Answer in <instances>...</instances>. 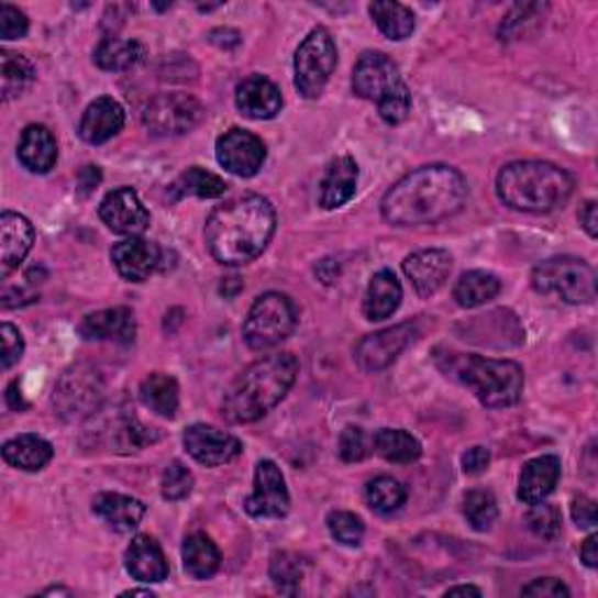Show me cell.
Segmentation results:
<instances>
[{
	"label": "cell",
	"instance_id": "cell-1",
	"mask_svg": "<svg viewBox=\"0 0 598 598\" xmlns=\"http://www.w3.org/2000/svg\"><path fill=\"white\" fill-rule=\"evenodd\" d=\"M465 199L467 182L454 166H421L390 187L381 199V215L396 228L438 224L456 215Z\"/></svg>",
	"mask_w": 598,
	"mask_h": 598
},
{
	"label": "cell",
	"instance_id": "cell-2",
	"mask_svg": "<svg viewBox=\"0 0 598 598\" xmlns=\"http://www.w3.org/2000/svg\"><path fill=\"white\" fill-rule=\"evenodd\" d=\"M274 230V206L259 195H243L218 206L206 220V248L224 267L248 265L265 253Z\"/></svg>",
	"mask_w": 598,
	"mask_h": 598
},
{
	"label": "cell",
	"instance_id": "cell-3",
	"mask_svg": "<svg viewBox=\"0 0 598 598\" xmlns=\"http://www.w3.org/2000/svg\"><path fill=\"white\" fill-rule=\"evenodd\" d=\"M299 372L292 353H274L243 369L224 392L222 414L232 423H253L288 396Z\"/></svg>",
	"mask_w": 598,
	"mask_h": 598
},
{
	"label": "cell",
	"instance_id": "cell-4",
	"mask_svg": "<svg viewBox=\"0 0 598 598\" xmlns=\"http://www.w3.org/2000/svg\"><path fill=\"white\" fill-rule=\"evenodd\" d=\"M435 363L449 379L470 388L484 407L505 409L521 400L523 369L514 361H494L473 353L438 351Z\"/></svg>",
	"mask_w": 598,
	"mask_h": 598
},
{
	"label": "cell",
	"instance_id": "cell-5",
	"mask_svg": "<svg viewBox=\"0 0 598 598\" xmlns=\"http://www.w3.org/2000/svg\"><path fill=\"white\" fill-rule=\"evenodd\" d=\"M505 206L523 213H550L573 195V178L550 162H512L496 180Z\"/></svg>",
	"mask_w": 598,
	"mask_h": 598
},
{
	"label": "cell",
	"instance_id": "cell-6",
	"mask_svg": "<svg viewBox=\"0 0 598 598\" xmlns=\"http://www.w3.org/2000/svg\"><path fill=\"white\" fill-rule=\"evenodd\" d=\"M353 91L377 103L386 124H402L411 112V93L398 66L381 52H365L353 68Z\"/></svg>",
	"mask_w": 598,
	"mask_h": 598
},
{
	"label": "cell",
	"instance_id": "cell-7",
	"mask_svg": "<svg viewBox=\"0 0 598 598\" xmlns=\"http://www.w3.org/2000/svg\"><path fill=\"white\" fill-rule=\"evenodd\" d=\"M531 286L540 295H554L566 304H589L596 297V272L579 257H550L533 269Z\"/></svg>",
	"mask_w": 598,
	"mask_h": 598
},
{
	"label": "cell",
	"instance_id": "cell-8",
	"mask_svg": "<svg viewBox=\"0 0 598 598\" xmlns=\"http://www.w3.org/2000/svg\"><path fill=\"white\" fill-rule=\"evenodd\" d=\"M297 325V309L288 295L267 292L255 299L246 321L243 340L253 351H269L286 342Z\"/></svg>",
	"mask_w": 598,
	"mask_h": 598
},
{
	"label": "cell",
	"instance_id": "cell-9",
	"mask_svg": "<svg viewBox=\"0 0 598 598\" xmlns=\"http://www.w3.org/2000/svg\"><path fill=\"white\" fill-rule=\"evenodd\" d=\"M336 68V45L332 35L318 26L295 54V87L304 99H318Z\"/></svg>",
	"mask_w": 598,
	"mask_h": 598
},
{
	"label": "cell",
	"instance_id": "cell-10",
	"mask_svg": "<svg viewBox=\"0 0 598 598\" xmlns=\"http://www.w3.org/2000/svg\"><path fill=\"white\" fill-rule=\"evenodd\" d=\"M103 400L101 372L91 365H75L62 374L54 386L56 414L66 421H80L91 417Z\"/></svg>",
	"mask_w": 598,
	"mask_h": 598
},
{
	"label": "cell",
	"instance_id": "cell-11",
	"mask_svg": "<svg viewBox=\"0 0 598 598\" xmlns=\"http://www.w3.org/2000/svg\"><path fill=\"white\" fill-rule=\"evenodd\" d=\"M203 120V106L190 93H157L143 110V124L155 136H178Z\"/></svg>",
	"mask_w": 598,
	"mask_h": 598
},
{
	"label": "cell",
	"instance_id": "cell-12",
	"mask_svg": "<svg viewBox=\"0 0 598 598\" xmlns=\"http://www.w3.org/2000/svg\"><path fill=\"white\" fill-rule=\"evenodd\" d=\"M215 155L224 171L239 178H253L267 159V147L246 129H230L218 139Z\"/></svg>",
	"mask_w": 598,
	"mask_h": 598
},
{
	"label": "cell",
	"instance_id": "cell-13",
	"mask_svg": "<svg viewBox=\"0 0 598 598\" xmlns=\"http://www.w3.org/2000/svg\"><path fill=\"white\" fill-rule=\"evenodd\" d=\"M246 512L257 519H284L290 512L288 486L274 461L257 463L253 494L246 498Z\"/></svg>",
	"mask_w": 598,
	"mask_h": 598
},
{
	"label": "cell",
	"instance_id": "cell-14",
	"mask_svg": "<svg viewBox=\"0 0 598 598\" xmlns=\"http://www.w3.org/2000/svg\"><path fill=\"white\" fill-rule=\"evenodd\" d=\"M414 334L417 328L411 323L392 325L367 334L365 340H361V344L355 346V363H358L365 372H381L398 361V355L411 344Z\"/></svg>",
	"mask_w": 598,
	"mask_h": 598
},
{
	"label": "cell",
	"instance_id": "cell-15",
	"mask_svg": "<svg viewBox=\"0 0 598 598\" xmlns=\"http://www.w3.org/2000/svg\"><path fill=\"white\" fill-rule=\"evenodd\" d=\"M182 444L187 449V454H190L197 463L206 465V467H218L224 463H232L241 456L243 446L241 442L224 433V430L215 428V425H206V423H195L185 430L182 435Z\"/></svg>",
	"mask_w": 598,
	"mask_h": 598
},
{
	"label": "cell",
	"instance_id": "cell-16",
	"mask_svg": "<svg viewBox=\"0 0 598 598\" xmlns=\"http://www.w3.org/2000/svg\"><path fill=\"white\" fill-rule=\"evenodd\" d=\"M99 215L106 228L122 236H141L150 228V213L131 187H118L103 197Z\"/></svg>",
	"mask_w": 598,
	"mask_h": 598
},
{
	"label": "cell",
	"instance_id": "cell-17",
	"mask_svg": "<svg viewBox=\"0 0 598 598\" xmlns=\"http://www.w3.org/2000/svg\"><path fill=\"white\" fill-rule=\"evenodd\" d=\"M110 257L120 276L131 280V284H143V280L153 276L162 265V251L157 243L141 236H129L126 241H120L118 246L112 248Z\"/></svg>",
	"mask_w": 598,
	"mask_h": 598
},
{
	"label": "cell",
	"instance_id": "cell-18",
	"mask_svg": "<svg viewBox=\"0 0 598 598\" xmlns=\"http://www.w3.org/2000/svg\"><path fill=\"white\" fill-rule=\"evenodd\" d=\"M452 255L442 248H425L411 253L405 262L402 269L411 286L419 292V297L435 295L444 284L449 274H452Z\"/></svg>",
	"mask_w": 598,
	"mask_h": 598
},
{
	"label": "cell",
	"instance_id": "cell-19",
	"mask_svg": "<svg viewBox=\"0 0 598 598\" xmlns=\"http://www.w3.org/2000/svg\"><path fill=\"white\" fill-rule=\"evenodd\" d=\"M33 241L35 230L29 218L12 211H3V215H0V274H3V278H8L19 265H22L33 246Z\"/></svg>",
	"mask_w": 598,
	"mask_h": 598
},
{
	"label": "cell",
	"instance_id": "cell-20",
	"mask_svg": "<svg viewBox=\"0 0 598 598\" xmlns=\"http://www.w3.org/2000/svg\"><path fill=\"white\" fill-rule=\"evenodd\" d=\"M236 108L251 120H272L284 108L280 89L262 75H251L236 87Z\"/></svg>",
	"mask_w": 598,
	"mask_h": 598
},
{
	"label": "cell",
	"instance_id": "cell-21",
	"mask_svg": "<svg viewBox=\"0 0 598 598\" xmlns=\"http://www.w3.org/2000/svg\"><path fill=\"white\" fill-rule=\"evenodd\" d=\"M124 126V108L110 97H101L87 106L78 134L89 145H101L118 136Z\"/></svg>",
	"mask_w": 598,
	"mask_h": 598
},
{
	"label": "cell",
	"instance_id": "cell-22",
	"mask_svg": "<svg viewBox=\"0 0 598 598\" xmlns=\"http://www.w3.org/2000/svg\"><path fill=\"white\" fill-rule=\"evenodd\" d=\"M124 564L129 575L139 579V583H164L168 577V564L166 556L159 547V542L150 535H136L131 540V545L126 547L124 554Z\"/></svg>",
	"mask_w": 598,
	"mask_h": 598
},
{
	"label": "cell",
	"instance_id": "cell-23",
	"mask_svg": "<svg viewBox=\"0 0 598 598\" xmlns=\"http://www.w3.org/2000/svg\"><path fill=\"white\" fill-rule=\"evenodd\" d=\"M80 334L85 336V340H97V342L110 340V342L129 344L134 342V334H136L134 313L124 307L97 311L87 315L80 323Z\"/></svg>",
	"mask_w": 598,
	"mask_h": 598
},
{
	"label": "cell",
	"instance_id": "cell-24",
	"mask_svg": "<svg viewBox=\"0 0 598 598\" xmlns=\"http://www.w3.org/2000/svg\"><path fill=\"white\" fill-rule=\"evenodd\" d=\"M561 477V461L556 456H538L521 467L519 500L527 505L545 502Z\"/></svg>",
	"mask_w": 598,
	"mask_h": 598
},
{
	"label": "cell",
	"instance_id": "cell-25",
	"mask_svg": "<svg viewBox=\"0 0 598 598\" xmlns=\"http://www.w3.org/2000/svg\"><path fill=\"white\" fill-rule=\"evenodd\" d=\"M91 510L118 533L136 531L145 517V505L139 498L122 494H99L91 502Z\"/></svg>",
	"mask_w": 598,
	"mask_h": 598
},
{
	"label": "cell",
	"instance_id": "cell-26",
	"mask_svg": "<svg viewBox=\"0 0 598 598\" xmlns=\"http://www.w3.org/2000/svg\"><path fill=\"white\" fill-rule=\"evenodd\" d=\"M358 187V164L353 157L344 155L330 162L321 182V206L325 211H334L344 206Z\"/></svg>",
	"mask_w": 598,
	"mask_h": 598
},
{
	"label": "cell",
	"instance_id": "cell-27",
	"mask_svg": "<svg viewBox=\"0 0 598 598\" xmlns=\"http://www.w3.org/2000/svg\"><path fill=\"white\" fill-rule=\"evenodd\" d=\"M16 157L31 174H49L56 164V141L43 124H31L19 139Z\"/></svg>",
	"mask_w": 598,
	"mask_h": 598
},
{
	"label": "cell",
	"instance_id": "cell-28",
	"mask_svg": "<svg viewBox=\"0 0 598 598\" xmlns=\"http://www.w3.org/2000/svg\"><path fill=\"white\" fill-rule=\"evenodd\" d=\"M400 302L402 286L396 274L388 269L374 274L363 299V311L367 315V321H386V318L398 311Z\"/></svg>",
	"mask_w": 598,
	"mask_h": 598
},
{
	"label": "cell",
	"instance_id": "cell-29",
	"mask_svg": "<svg viewBox=\"0 0 598 598\" xmlns=\"http://www.w3.org/2000/svg\"><path fill=\"white\" fill-rule=\"evenodd\" d=\"M54 449L41 435H16L3 444V458L8 465L24 473H37L52 461Z\"/></svg>",
	"mask_w": 598,
	"mask_h": 598
},
{
	"label": "cell",
	"instance_id": "cell-30",
	"mask_svg": "<svg viewBox=\"0 0 598 598\" xmlns=\"http://www.w3.org/2000/svg\"><path fill=\"white\" fill-rule=\"evenodd\" d=\"M220 550L206 533H192L182 542V566L195 579H209L220 568Z\"/></svg>",
	"mask_w": 598,
	"mask_h": 598
},
{
	"label": "cell",
	"instance_id": "cell-31",
	"mask_svg": "<svg viewBox=\"0 0 598 598\" xmlns=\"http://www.w3.org/2000/svg\"><path fill=\"white\" fill-rule=\"evenodd\" d=\"M139 396H141V402L150 411H155V414L164 419L176 417L178 405H180V390H178V381L174 377H168V374H162V372L150 374V377L143 379Z\"/></svg>",
	"mask_w": 598,
	"mask_h": 598
},
{
	"label": "cell",
	"instance_id": "cell-32",
	"mask_svg": "<svg viewBox=\"0 0 598 598\" xmlns=\"http://www.w3.org/2000/svg\"><path fill=\"white\" fill-rule=\"evenodd\" d=\"M500 292L498 276L489 272H465L454 286V299L463 309H475L491 302Z\"/></svg>",
	"mask_w": 598,
	"mask_h": 598
},
{
	"label": "cell",
	"instance_id": "cell-33",
	"mask_svg": "<svg viewBox=\"0 0 598 598\" xmlns=\"http://www.w3.org/2000/svg\"><path fill=\"white\" fill-rule=\"evenodd\" d=\"M374 449H377V454L384 461L398 465H409L419 461L421 456L419 440L400 428H381L379 433L374 435Z\"/></svg>",
	"mask_w": 598,
	"mask_h": 598
},
{
	"label": "cell",
	"instance_id": "cell-34",
	"mask_svg": "<svg viewBox=\"0 0 598 598\" xmlns=\"http://www.w3.org/2000/svg\"><path fill=\"white\" fill-rule=\"evenodd\" d=\"M145 47L139 41H122V37H106L93 52V64L103 70H129L143 62Z\"/></svg>",
	"mask_w": 598,
	"mask_h": 598
},
{
	"label": "cell",
	"instance_id": "cell-35",
	"mask_svg": "<svg viewBox=\"0 0 598 598\" xmlns=\"http://www.w3.org/2000/svg\"><path fill=\"white\" fill-rule=\"evenodd\" d=\"M369 14L374 19V24H377L379 31L386 37H390V41H405L417 26L414 12L402 3H390V0H377V3H372Z\"/></svg>",
	"mask_w": 598,
	"mask_h": 598
},
{
	"label": "cell",
	"instance_id": "cell-36",
	"mask_svg": "<svg viewBox=\"0 0 598 598\" xmlns=\"http://www.w3.org/2000/svg\"><path fill=\"white\" fill-rule=\"evenodd\" d=\"M35 78L33 64L22 54H14L3 49L0 52V91H3V101H10L31 87Z\"/></svg>",
	"mask_w": 598,
	"mask_h": 598
},
{
	"label": "cell",
	"instance_id": "cell-37",
	"mask_svg": "<svg viewBox=\"0 0 598 598\" xmlns=\"http://www.w3.org/2000/svg\"><path fill=\"white\" fill-rule=\"evenodd\" d=\"M168 192H171L174 201H180L187 195L201 197V199H215L228 192V182L211 171H203V168L192 166L187 168L182 176H178V180L168 187Z\"/></svg>",
	"mask_w": 598,
	"mask_h": 598
},
{
	"label": "cell",
	"instance_id": "cell-38",
	"mask_svg": "<svg viewBox=\"0 0 598 598\" xmlns=\"http://www.w3.org/2000/svg\"><path fill=\"white\" fill-rule=\"evenodd\" d=\"M365 498H367V505L379 514H392L398 512L405 500H407V489L405 486L396 479V477H388V475H381L377 479H372L367 484L365 489Z\"/></svg>",
	"mask_w": 598,
	"mask_h": 598
},
{
	"label": "cell",
	"instance_id": "cell-39",
	"mask_svg": "<svg viewBox=\"0 0 598 598\" xmlns=\"http://www.w3.org/2000/svg\"><path fill=\"white\" fill-rule=\"evenodd\" d=\"M463 514L475 531H489L498 519L496 496L486 489H473L463 498Z\"/></svg>",
	"mask_w": 598,
	"mask_h": 598
},
{
	"label": "cell",
	"instance_id": "cell-40",
	"mask_svg": "<svg viewBox=\"0 0 598 598\" xmlns=\"http://www.w3.org/2000/svg\"><path fill=\"white\" fill-rule=\"evenodd\" d=\"M269 575L280 594H297L299 583H302L304 577L302 558L290 552H276L269 564Z\"/></svg>",
	"mask_w": 598,
	"mask_h": 598
},
{
	"label": "cell",
	"instance_id": "cell-41",
	"mask_svg": "<svg viewBox=\"0 0 598 598\" xmlns=\"http://www.w3.org/2000/svg\"><path fill=\"white\" fill-rule=\"evenodd\" d=\"M328 529L336 542L346 547H358L365 538V523L358 514L336 510L328 514Z\"/></svg>",
	"mask_w": 598,
	"mask_h": 598
},
{
	"label": "cell",
	"instance_id": "cell-42",
	"mask_svg": "<svg viewBox=\"0 0 598 598\" xmlns=\"http://www.w3.org/2000/svg\"><path fill=\"white\" fill-rule=\"evenodd\" d=\"M192 486H195V477L180 461H174V463L166 465V470L162 475L164 500H171V502L182 500L192 494Z\"/></svg>",
	"mask_w": 598,
	"mask_h": 598
},
{
	"label": "cell",
	"instance_id": "cell-43",
	"mask_svg": "<svg viewBox=\"0 0 598 598\" xmlns=\"http://www.w3.org/2000/svg\"><path fill=\"white\" fill-rule=\"evenodd\" d=\"M531 512L527 517L529 521V529L540 538V540H556L561 535V512L558 508H554V505H545V502H538V505H531Z\"/></svg>",
	"mask_w": 598,
	"mask_h": 598
},
{
	"label": "cell",
	"instance_id": "cell-44",
	"mask_svg": "<svg viewBox=\"0 0 598 598\" xmlns=\"http://www.w3.org/2000/svg\"><path fill=\"white\" fill-rule=\"evenodd\" d=\"M340 456L346 463H358L367 456V435L358 425H348L340 435Z\"/></svg>",
	"mask_w": 598,
	"mask_h": 598
},
{
	"label": "cell",
	"instance_id": "cell-45",
	"mask_svg": "<svg viewBox=\"0 0 598 598\" xmlns=\"http://www.w3.org/2000/svg\"><path fill=\"white\" fill-rule=\"evenodd\" d=\"M26 31L29 19L22 10L10 3L0 5V37H3V41H16V37H24Z\"/></svg>",
	"mask_w": 598,
	"mask_h": 598
},
{
	"label": "cell",
	"instance_id": "cell-46",
	"mask_svg": "<svg viewBox=\"0 0 598 598\" xmlns=\"http://www.w3.org/2000/svg\"><path fill=\"white\" fill-rule=\"evenodd\" d=\"M0 340H3V355H0V365H3V369H10L14 363L22 361L24 340H22V334H19V330L10 323L0 325Z\"/></svg>",
	"mask_w": 598,
	"mask_h": 598
},
{
	"label": "cell",
	"instance_id": "cell-47",
	"mask_svg": "<svg viewBox=\"0 0 598 598\" xmlns=\"http://www.w3.org/2000/svg\"><path fill=\"white\" fill-rule=\"evenodd\" d=\"M521 594L535 596V598H561V596H571V589L556 577H540V579H533L531 585L523 587Z\"/></svg>",
	"mask_w": 598,
	"mask_h": 598
},
{
	"label": "cell",
	"instance_id": "cell-48",
	"mask_svg": "<svg viewBox=\"0 0 598 598\" xmlns=\"http://www.w3.org/2000/svg\"><path fill=\"white\" fill-rule=\"evenodd\" d=\"M571 514H573V521L577 523V529H594L596 527V502L587 496L573 498Z\"/></svg>",
	"mask_w": 598,
	"mask_h": 598
},
{
	"label": "cell",
	"instance_id": "cell-49",
	"mask_svg": "<svg viewBox=\"0 0 598 598\" xmlns=\"http://www.w3.org/2000/svg\"><path fill=\"white\" fill-rule=\"evenodd\" d=\"M489 463H491V454L489 449L484 446H473L463 454V470L467 475H481L486 467H489Z\"/></svg>",
	"mask_w": 598,
	"mask_h": 598
},
{
	"label": "cell",
	"instance_id": "cell-50",
	"mask_svg": "<svg viewBox=\"0 0 598 598\" xmlns=\"http://www.w3.org/2000/svg\"><path fill=\"white\" fill-rule=\"evenodd\" d=\"M101 182V171H99V166H85L80 176H78V185H80V192L82 197L91 195L93 190H97Z\"/></svg>",
	"mask_w": 598,
	"mask_h": 598
},
{
	"label": "cell",
	"instance_id": "cell-51",
	"mask_svg": "<svg viewBox=\"0 0 598 598\" xmlns=\"http://www.w3.org/2000/svg\"><path fill=\"white\" fill-rule=\"evenodd\" d=\"M579 224H583L585 232L596 239L598 234V215H596V201H587L583 206V211H579Z\"/></svg>",
	"mask_w": 598,
	"mask_h": 598
},
{
	"label": "cell",
	"instance_id": "cell-52",
	"mask_svg": "<svg viewBox=\"0 0 598 598\" xmlns=\"http://www.w3.org/2000/svg\"><path fill=\"white\" fill-rule=\"evenodd\" d=\"M211 43H215L218 47H224V49H232L241 43V35L234 29H215V31H211Z\"/></svg>",
	"mask_w": 598,
	"mask_h": 598
},
{
	"label": "cell",
	"instance_id": "cell-53",
	"mask_svg": "<svg viewBox=\"0 0 598 598\" xmlns=\"http://www.w3.org/2000/svg\"><path fill=\"white\" fill-rule=\"evenodd\" d=\"M579 556H583L585 566L589 568H596L598 566V535L591 533L585 542H583V550H579Z\"/></svg>",
	"mask_w": 598,
	"mask_h": 598
},
{
	"label": "cell",
	"instance_id": "cell-54",
	"mask_svg": "<svg viewBox=\"0 0 598 598\" xmlns=\"http://www.w3.org/2000/svg\"><path fill=\"white\" fill-rule=\"evenodd\" d=\"M5 398H8L10 409H14V411H24V409H26V402H24V398H22V390H19V381H16V379L8 386Z\"/></svg>",
	"mask_w": 598,
	"mask_h": 598
},
{
	"label": "cell",
	"instance_id": "cell-55",
	"mask_svg": "<svg viewBox=\"0 0 598 598\" xmlns=\"http://www.w3.org/2000/svg\"><path fill=\"white\" fill-rule=\"evenodd\" d=\"M467 594H473V596H481V591L477 587H452V589H446V596H467Z\"/></svg>",
	"mask_w": 598,
	"mask_h": 598
},
{
	"label": "cell",
	"instance_id": "cell-56",
	"mask_svg": "<svg viewBox=\"0 0 598 598\" xmlns=\"http://www.w3.org/2000/svg\"><path fill=\"white\" fill-rule=\"evenodd\" d=\"M122 596H147V598H155V594L150 589H129V591H122Z\"/></svg>",
	"mask_w": 598,
	"mask_h": 598
}]
</instances>
